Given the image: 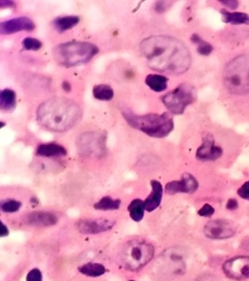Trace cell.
Instances as JSON below:
<instances>
[{
  "mask_svg": "<svg viewBox=\"0 0 249 281\" xmlns=\"http://www.w3.org/2000/svg\"><path fill=\"white\" fill-rule=\"evenodd\" d=\"M130 281H135V280H130Z\"/></svg>",
  "mask_w": 249,
  "mask_h": 281,
  "instance_id": "cell-37",
  "label": "cell"
},
{
  "mask_svg": "<svg viewBox=\"0 0 249 281\" xmlns=\"http://www.w3.org/2000/svg\"><path fill=\"white\" fill-rule=\"evenodd\" d=\"M92 93L94 98L100 101H110L114 97L113 88L105 84L94 86L93 88Z\"/></svg>",
  "mask_w": 249,
  "mask_h": 281,
  "instance_id": "cell-22",
  "label": "cell"
},
{
  "mask_svg": "<svg viewBox=\"0 0 249 281\" xmlns=\"http://www.w3.org/2000/svg\"><path fill=\"white\" fill-rule=\"evenodd\" d=\"M154 246L146 240H133L123 246L121 258L123 263L132 270H138L149 263L154 257Z\"/></svg>",
  "mask_w": 249,
  "mask_h": 281,
  "instance_id": "cell-6",
  "label": "cell"
},
{
  "mask_svg": "<svg viewBox=\"0 0 249 281\" xmlns=\"http://www.w3.org/2000/svg\"><path fill=\"white\" fill-rule=\"evenodd\" d=\"M9 234V230L7 227L4 225L3 222H1V238H4V236H7Z\"/></svg>",
  "mask_w": 249,
  "mask_h": 281,
  "instance_id": "cell-35",
  "label": "cell"
},
{
  "mask_svg": "<svg viewBox=\"0 0 249 281\" xmlns=\"http://www.w3.org/2000/svg\"><path fill=\"white\" fill-rule=\"evenodd\" d=\"M171 2H170L160 1L156 2L154 6V10L157 12H164L168 10V8L170 7Z\"/></svg>",
  "mask_w": 249,
  "mask_h": 281,
  "instance_id": "cell-31",
  "label": "cell"
},
{
  "mask_svg": "<svg viewBox=\"0 0 249 281\" xmlns=\"http://www.w3.org/2000/svg\"><path fill=\"white\" fill-rule=\"evenodd\" d=\"M98 46L86 41H69L55 47L53 56L58 64L64 67H74L86 64L97 56Z\"/></svg>",
  "mask_w": 249,
  "mask_h": 281,
  "instance_id": "cell-4",
  "label": "cell"
},
{
  "mask_svg": "<svg viewBox=\"0 0 249 281\" xmlns=\"http://www.w3.org/2000/svg\"><path fill=\"white\" fill-rule=\"evenodd\" d=\"M81 116L79 106L64 98L48 99L40 104L37 110V120L41 127L53 132L70 130Z\"/></svg>",
  "mask_w": 249,
  "mask_h": 281,
  "instance_id": "cell-2",
  "label": "cell"
},
{
  "mask_svg": "<svg viewBox=\"0 0 249 281\" xmlns=\"http://www.w3.org/2000/svg\"><path fill=\"white\" fill-rule=\"evenodd\" d=\"M35 28V24L29 17H16L1 22L0 33L2 36H10L20 32H32Z\"/></svg>",
  "mask_w": 249,
  "mask_h": 281,
  "instance_id": "cell-11",
  "label": "cell"
},
{
  "mask_svg": "<svg viewBox=\"0 0 249 281\" xmlns=\"http://www.w3.org/2000/svg\"><path fill=\"white\" fill-rule=\"evenodd\" d=\"M238 194L241 198L249 201V181H247L241 186L239 190Z\"/></svg>",
  "mask_w": 249,
  "mask_h": 281,
  "instance_id": "cell-30",
  "label": "cell"
},
{
  "mask_svg": "<svg viewBox=\"0 0 249 281\" xmlns=\"http://www.w3.org/2000/svg\"><path fill=\"white\" fill-rule=\"evenodd\" d=\"M226 208L228 210H236L239 208V202L236 198H230L227 202Z\"/></svg>",
  "mask_w": 249,
  "mask_h": 281,
  "instance_id": "cell-33",
  "label": "cell"
},
{
  "mask_svg": "<svg viewBox=\"0 0 249 281\" xmlns=\"http://www.w3.org/2000/svg\"><path fill=\"white\" fill-rule=\"evenodd\" d=\"M36 156L46 158H62L67 156V151L64 146L59 144L45 143L41 144L37 146L35 150Z\"/></svg>",
  "mask_w": 249,
  "mask_h": 281,
  "instance_id": "cell-15",
  "label": "cell"
},
{
  "mask_svg": "<svg viewBox=\"0 0 249 281\" xmlns=\"http://www.w3.org/2000/svg\"><path fill=\"white\" fill-rule=\"evenodd\" d=\"M223 150L216 144L215 138L211 134H205L202 140L201 145L196 152V158L202 161H213L222 157Z\"/></svg>",
  "mask_w": 249,
  "mask_h": 281,
  "instance_id": "cell-10",
  "label": "cell"
},
{
  "mask_svg": "<svg viewBox=\"0 0 249 281\" xmlns=\"http://www.w3.org/2000/svg\"><path fill=\"white\" fill-rule=\"evenodd\" d=\"M221 14L222 20L226 24L233 25H249V15L245 12H230L226 9H222Z\"/></svg>",
  "mask_w": 249,
  "mask_h": 281,
  "instance_id": "cell-19",
  "label": "cell"
},
{
  "mask_svg": "<svg viewBox=\"0 0 249 281\" xmlns=\"http://www.w3.org/2000/svg\"><path fill=\"white\" fill-rule=\"evenodd\" d=\"M191 40L198 46V52L203 56H209L212 53L214 47L209 42L203 40L198 34H192Z\"/></svg>",
  "mask_w": 249,
  "mask_h": 281,
  "instance_id": "cell-26",
  "label": "cell"
},
{
  "mask_svg": "<svg viewBox=\"0 0 249 281\" xmlns=\"http://www.w3.org/2000/svg\"><path fill=\"white\" fill-rule=\"evenodd\" d=\"M215 213V209L209 204L203 205L198 211V214L201 217H211Z\"/></svg>",
  "mask_w": 249,
  "mask_h": 281,
  "instance_id": "cell-28",
  "label": "cell"
},
{
  "mask_svg": "<svg viewBox=\"0 0 249 281\" xmlns=\"http://www.w3.org/2000/svg\"><path fill=\"white\" fill-rule=\"evenodd\" d=\"M22 202L18 200L15 198H5V200H1L0 202V210L1 212L6 213V214H14L20 210L21 208Z\"/></svg>",
  "mask_w": 249,
  "mask_h": 281,
  "instance_id": "cell-25",
  "label": "cell"
},
{
  "mask_svg": "<svg viewBox=\"0 0 249 281\" xmlns=\"http://www.w3.org/2000/svg\"><path fill=\"white\" fill-rule=\"evenodd\" d=\"M42 272L37 268L31 270L26 277V281H42Z\"/></svg>",
  "mask_w": 249,
  "mask_h": 281,
  "instance_id": "cell-29",
  "label": "cell"
},
{
  "mask_svg": "<svg viewBox=\"0 0 249 281\" xmlns=\"http://www.w3.org/2000/svg\"><path fill=\"white\" fill-rule=\"evenodd\" d=\"M79 271L89 277H99L105 274L106 269L100 263H87L80 266Z\"/></svg>",
  "mask_w": 249,
  "mask_h": 281,
  "instance_id": "cell-24",
  "label": "cell"
},
{
  "mask_svg": "<svg viewBox=\"0 0 249 281\" xmlns=\"http://www.w3.org/2000/svg\"><path fill=\"white\" fill-rule=\"evenodd\" d=\"M223 270L234 280L249 278V256H237L225 262Z\"/></svg>",
  "mask_w": 249,
  "mask_h": 281,
  "instance_id": "cell-9",
  "label": "cell"
},
{
  "mask_svg": "<svg viewBox=\"0 0 249 281\" xmlns=\"http://www.w3.org/2000/svg\"><path fill=\"white\" fill-rule=\"evenodd\" d=\"M57 221V216L51 212H34L26 217V222L33 226H50L55 225Z\"/></svg>",
  "mask_w": 249,
  "mask_h": 281,
  "instance_id": "cell-14",
  "label": "cell"
},
{
  "mask_svg": "<svg viewBox=\"0 0 249 281\" xmlns=\"http://www.w3.org/2000/svg\"><path fill=\"white\" fill-rule=\"evenodd\" d=\"M140 50L155 70L183 74L191 64L190 52L181 41L169 36H153L140 44Z\"/></svg>",
  "mask_w": 249,
  "mask_h": 281,
  "instance_id": "cell-1",
  "label": "cell"
},
{
  "mask_svg": "<svg viewBox=\"0 0 249 281\" xmlns=\"http://www.w3.org/2000/svg\"><path fill=\"white\" fill-rule=\"evenodd\" d=\"M16 106V94L12 90H2L0 92V108L5 112H11Z\"/></svg>",
  "mask_w": 249,
  "mask_h": 281,
  "instance_id": "cell-18",
  "label": "cell"
},
{
  "mask_svg": "<svg viewBox=\"0 0 249 281\" xmlns=\"http://www.w3.org/2000/svg\"><path fill=\"white\" fill-rule=\"evenodd\" d=\"M80 18L78 16H65L55 18L53 22V28L58 32L62 33L70 30L79 24Z\"/></svg>",
  "mask_w": 249,
  "mask_h": 281,
  "instance_id": "cell-17",
  "label": "cell"
},
{
  "mask_svg": "<svg viewBox=\"0 0 249 281\" xmlns=\"http://www.w3.org/2000/svg\"><path fill=\"white\" fill-rule=\"evenodd\" d=\"M196 99L195 89L188 84H181L176 89L162 96L167 110L174 114H181Z\"/></svg>",
  "mask_w": 249,
  "mask_h": 281,
  "instance_id": "cell-7",
  "label": "cell"
},
{
  "mask_svg": "<svg viewBox=\"0 0 249 281\" xmlns=\"http://www.w3.org/2000/svg\"><path fill=\"white\" fill-rule=\"evenodd\" d=\"M114 224L113 221L108 219H91L80 221L77 226L80 233L84 234H96L111 230Z\"/></svg>",
  "mask_w": 249,
  "mask_h": 281,
  "instance_id": "cell-13",
  "label": "cell"
},
{
  "mask_svg": "<svg viewBox=\"0 0 249 281\" xmlns=\"http://www.w3.org/2000/svg\"><path fill=\"white\" fill-rule=\"evenodd\" d=\"M15 7V4L14 2L9 1V0H1L0 1V8H11Z\"/></svg>",
  "mask_w": 249,
  "mask_h": 281,
  "instance_id": "cell-34",
  "label": "cell"
},
{
  "mask_svg": "<svg viewBox=\"0 0 249 281\" xmlns=\"http://www.w3.org/2000/svg\"><path fill=\"white\" fill-rule=\"evenodd\" d=\"M146 206L144 202L140 198H136L131 202L128 206V212L131 218L135 222H140L144 217Z\"/></svg>",
  "mask_w": 249,
  "mask_h": 281,
  "instance_id": "cell-21",
  "label": "cell"
},
{
  "mask_svg": "<svg viewBox=\"0 0 249 281\" xmlns=\"http://www.w3.org/2000/svg\"><path fill=\"white\" fill-rule=\"evenodd\" d=\"M236 226L231 221L217 219L209 221L204 227V234L207 238L212 240H226L234 236Z\"/></svg>",
  "mask_w": 249,
  "mask_h": 281,
  "instance_id": "cell-8",
  "label": "cell"
},
{
  "mask_svg": "<svg viewBox=\"0 0 249 281\" xmlns=\"http://www.w3.org/2000/svg\"><path fill=\"white\" fill-rule=\"evenodd\" d=\"M151 192L144 201L146 210L151 212L155 210L160 206L163 196V187L160 182H151Z\"/></svg>",
  "mask_w": 249,
  "mask_h": 281,
  "instance_id": "cell-16",
  "label": "cell"
},
{
  "mask_svg": "<svg viewBox=\"0 0 249 281\" xmlns=\"http://www.w3.org/2000/svg\"><path fill=\"white\" fill-rule=\"evenodd\" d=\"M123 115L131 127L154 138L167 136L174 128L173 118L168 113L138 115L127 110Z\"/></svg>",
  "mask_w": 249,
  "mask_h": 281,
  "instance_id": "cell-3",
  "label": "cell"
},
{
  "mask_svg": "<svg viewBox=\"0 0 249 281\" xmlns=\"http://www.w3.org/2000/svg\"><path fill=\"white\" fill-rule=\"evenodd\" d=\"M199 187L195 176L190 174H184L180 181H172L165 186V192L170 195L176 194H194Z\"/></svg>",
  "mask_w": 249,
  "mask_h": 281,
  "instance_id": "cell-12",
  "label": "cell"
},
{
  "mask_svg": "<svg viewBox=\"0 0 249 281\" xmlns=\"http://www.w3.org/2000/svg\"><path fill=\"white\" fill-rule=\"evenodd\" d=\"M220 2L231 10H236L239 6V2L236 0H224V1H220Z\"/></svg>",
  "mask_w": 249,
  "mask_h": 281,
  "instance_id": "cell-32",
  "label": "cell"
},
{
  "mask_svg": "<svg viewBox=\"0 0 249 281\" xmlns=\"http://www.w3.org/2000/svg\"><path fill=\"white\" fill-rule=\"evenodd\" d=\"M228 90L236 94L249 93V58L240 56L228 63L224 74Z\"/></svg>",
  "mask_w": 249,
  "mask_h": 281,
  "instance_id": "cell-5",
  "label": "cell"
},
{
  "mask_svg": "<svg viewBox=\"0 0 249 281\" xmlns=\"http://www.w3.org/2000/svg\"><path fill=\"white\" fill-rule=\"evenodd\" d=\"M145 82L151 90L156 92H162L168 88V78L160 74H149Z\"/></svg>",
  "mask_w": 249,
  "mask_h": 281,
  "instance_id": "cell-20",
  "label": "cell"
},
{
  "mask_svg": "<svg viewBox=\"0 0 249 281\" xmlns=\"http://www.w3.org/2000/svg\"><path fill=\"white\" fill-rule=\"evenodd\" d=\"M42 46V42L38 39L34 38L27 37L22 41V47L26 50H41Z\"/></svg>",
  "mask_w": 249,
  "mask_h": 281,
  "instance_id": "cell-27",
  "label": "cell"
},
{
  "mask_svg": "<svg viewBox=\"0 0 249 281\" xmlns=\"http://www.w3.org/2000/svg\"><path fill=\"white\" fill-rule=\"evenodd\" d=\"M62 88L64 91L70 90V84L67 82H63Z\"/></svg>",
  "mask_w": 249,
  "mask_h": 281,
  "instance_id": "cell-36",
  "label": "cell"
},
{
  "mask_svg": "<svg viewBox=\"0 0 249 281\" xmlns=\"http://www.w3.org/2000/svg\"><path fill=\"white\" fill-rule=\"evenodd\" d=\"M121 200L110 196H105L94 204V209L101 211L117 210L121 206Z\"/></svg>",
  "mask_w": 249,
  "mask_h": 281,
  "instance_id": "cell-23",
  "label": "cell"
}]
</instances>
